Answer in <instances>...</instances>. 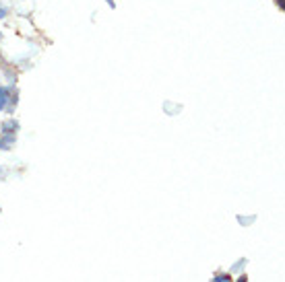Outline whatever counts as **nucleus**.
Wrapping results in <instances>:
<instances>
[{
    "instance_id": "f03ea898",
    "label": "nucleus",
    "mask_w": 285,
    "mask_h": 282,
    "mask_svg": "<svg viewBox=\"0 0 285 282\" xmlns=\"http://www.w3.org/2000/svg\"><path fill=\"white\" fill-rule=\"evenodd\" d=\"M275 2H277V4H279V6H281V8H283V6H285V2H283V0H275Z\"/></svg>"
},
{
    "instance_id": "f257e3e1",
    "label": "nucleus",
    "mask_w": 285,
    "mask_h": 282,
    "mask_svg": "<svg viewBox=\"0 0 285 282\" xmlns=\"http://www.w3.org/2000/svg\"><path fill=\"white\" fill-rule=\"evenodd\" d=\"M4 15H6V11H4V8H2V6H0V19H2V17H4Z\"/></svg>"
}]
</instances>
